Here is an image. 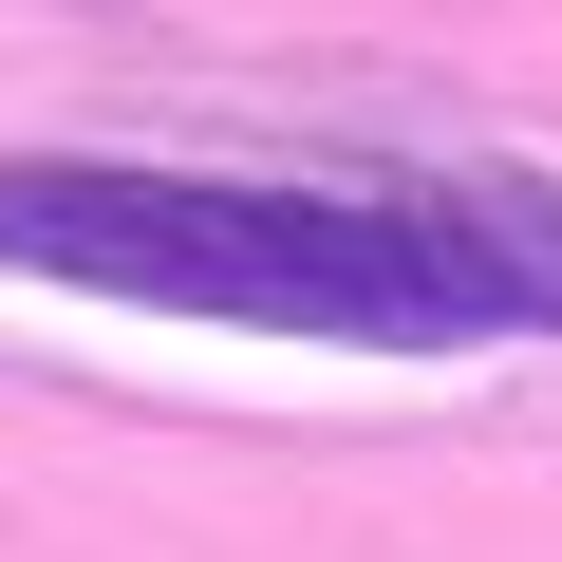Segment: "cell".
Here are the masks:
<instances>
[{"instance_id":"2","label":"cell","mask_w":562,"mask_h":562,"mask_svg":"<svg viewBox=\"0 0 562 562\" xmlns=\"http://www.w3.org/2000/svg\"><path fill=\"white\" fill-rule=\"evenodd\" d=\"M450 206H469V244H487V281H506V338H562V169L469 150V169H450Z\"/></svg>"},{"instance_id":"1","label":"cell","mask_w":562,"mask_h":562,"mask_svg":"<svg viewBox=\"0 0 562 562\" xmlns=\"http://www.w3.org/2000/svg\"><path fill=\"white\" fill-rule=\"evenodd\" d=\"M0 281H76L132 319L301 338V357H506V281L450 169H150V150H0Z\"/></svg>"}]
</instances>
